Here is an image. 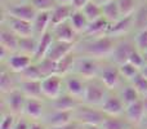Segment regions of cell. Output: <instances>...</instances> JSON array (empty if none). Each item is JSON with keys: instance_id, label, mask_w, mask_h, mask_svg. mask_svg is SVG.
<instances>
[{"instance_id": "484cf974", "label": "cell", "mask_w": 147, "mask_h": 129, "mask_svg": "<svg viewBox=\"0 0 147 129\" xmlns=\"http://www.w3.org/2000/svg\"><path fill=\"white\" fill-rule=\"evenodd\" d=\"M13 74L14 72H12L9 68H3L0 72V91L3 94H8L18 89V80Z\"/></svg>"}, {"instance_id": "30bf717a", "label": "cell", "mask_w": 147, "mask_h": 129, "mask_svg": "<svg viewBox=\"0 0 147 129\" xmlns=\"http://www.w3.org/2000/svg\"><path fill=\"white\" fill-rule=\"evenodd\" d=\"M136 48V44L133 41L128 40V39H120L116 43L114 51H112V54L110 56V61L115 65H121L124 62L129 61V56L133 52V49Z\"/></svg>"}, {"instance_id": "44dd1931", "label": "cell", "mask_w": 147, "mask_h": 129, "mask_svg": "<svg viewBox=\"0 0 147 129\" xmlns=\"http://www.w3.org/2000/svg\"><path fill=\"white\" fill-rule=\"evenodd\" d=\"M54 41V35H53V31L48 30L43 34V35L39 38V44H38V48H36V52L34 54V61L35 62H40L43 58H45L47 53H48L49 48L51 45L53 44Z\"/></svg>"}, {"instance_id": "836d02e7", "label": "cell", "mask_w": 147, "mask_h": 129, "mask_svg": "<svg viewBox=\"0 0 147 129\" xmlns=\"http://www.w3.org/2000/svg\"><path fill=\"white\" fill-rule=\"evenodd\" d=\"M20 76V80H43L45 76L43 75V72L39 68V65L36 62H34L32 65H30L26 70H23L22 72L16 74Z\"/></svg>"}, {"instance_id": "f1b7e54d", "label": "cell", "mask_w": 147, "mask_h": 129, "mask_svg": "<svg viewBox=\"0 0 147 129\" xmlns=\"http://www.w3.org/2000/svg\"><path fill=\"white\" fill-rule=\"evenodd\" d=\"M76 58H78L76 51L71 52V53H69L67 56H65L63 58H61L57 62V74L61 76H66V75H69V74H71Z\"/></svg>"}, {"instance_id": "d4e9b609", "label": "cell", "mask_w": 147, "mask_h": 129, "mask_svg": "<svg viewBox=\"0 0 147 129\" xmlns=\"http://www.w3.org/2000/svg\"><path fill=\"white\" fill-rule=\"evenodd\" d=\"M44 103L40 101V98H27L25 105V112L23 114L32 120H39L44 118Z\"/></svg>"}, {"instance_id": "52a82bcc", "label": "cell", "mask_w": 147, "mask_h": 129, "mask_svg": "<svg viewBox=\"0 0 147 129\" xmlns=\"http://www.w3.org/2000/svg\"><path fill=\"white\" fill-rule=\"evenodd\" d=\"M125 103L121 99L120 94L112 93V91L109 92L106 96L105 101L99 106V109L105 112L106 115H111V116H121L125 112Z\"/></svg>"}, {"instance_id": "7402d4cb", "label": "cell", "mask_w": 147, "mask_h": 129, "mask_svg": "<svg viewBox=\"0 0 147 129\" xmlns=\"http://www.w3.org/2000/svg\"><path fill=\"white\" fill-rule=\"evenodd\" d=\"M18 89L27 98H41V80H18Z\"/></svg>"}, {"instance_id": "6da1fadb", "label": "cell", "mask_w": 147, "mask_h": 129, "mask_svg": "<svg viewBox=\"0 0 147 129\" xmlns=\"http://www.w3.org/2000/svg\"><path fill=\"white\" fill-rule=\"evenodd\" d=\"M121 38H114L110 35H101V36H94V38H86L80 47L76 44V53L81 54V56H89L94 57L98 59L103 58H110L112 54L116 43Z\"/></svg>"}, {"instance_id": "7dc6e473", "label": "cell", "mask_w": 147, "mask_h": 129, "mask_svg": "<svg viewBox=\"0 0 147 129\" xmlns=\"http://www.w3.org/2000/svg\"><path fill=\"white\" fill-rule=\"evenodd\" d=\"M80 125L81 124H79L78 122H71V123H69V124H66V125H62V127H57V128H51V129H79L80 128Z\"/></svg>"}, {"instance_id": "db71d44e", "label": "cell", "mask_w": 147, "mask_h": 129, "mask_svg": "<svg viewBox=\"0 0 147 129\" xmlns=\"http://www.w3.org/2000/svg\"><path fill=\"white\" fill-rule=\"evenodd\" d=\"M141 71H142V74H143V75H145L146 78H147V65H146L145 67H143V68H142V70H141Z\"/></svg>"}, {"instance_id": "ba28073f", "label": "cell", "mask_w": 147, "mask_h": 129, "mask_svg": "<svg viewBox=\"0 0 147 129\" xmlns=\"http://www.w3.org/2000/svg\"><path fill=\"white\" fill-rule=\"evenodd\" d=\"M63 86H65V92H67L69 94H71L75 98L80 99L83 102L84 92H85V86H86L85 79L71 72L69 75L63 76Z\"/></svg>"}, {"instance_id": "8d00e7d4", "label": "cell", "mask_w": 147, "mask_h": 129, "mask_svg": "<svg viewBox=\"0 0 147 129\" xmlns=\"http://www.w3.org/2000/svg\"><path fill=\"white\" fill-rule=\"evenodd\" d=\"M117 67H119L123 79H124L127 83H128V81H132L133 79L136 78V75H138V74L141 72V68H138L137 66L130 63L129 61L124 62V63H121V65H119Z\"/></svg>"}, {"instance_id": "680465c9", "label": "cell", "mask_w": 147, "mask_h": 129, "mask_svg": "<svg viewBox=\"0 0 147 129\" xmlns=\"http://www.w3.org/2000/svg\"><path fill=\"white\" fill-rule=\"evenodd\" d=\"M21 1H28V0H21Z\"/></svg>"}, {"instance_id": "f5cc1de1", "label": "cell", "mask_w": 147, "mask_h": 129, "mask_svg": "<svg viewBox=\"0 0 147 129\" xmlns=\"http://www.w3.org/2000/svg\"><path fill=\"white\" fill-rule=\"evenodd\" d=\"M59 4H71L72 0H57Z\"/></svg>"}, {"instance_id": "5bb4252c", "label": "cell", "mask_w": 147, "mask_h": 129, "mask_svg": "<svg viewBox=\"0 0 147 129\" xmlns=\"http://www.w3.org/2000/svg\"><path fill=\"white\" fill-rule=\"evenodd\" d=\"M76 44L78 43H70V41H61L54 39L53 44L51 45L48 53H47V58L52 59L54 62H58L61 58H63L65 56H67L69 53L75 51Z\"/></svg>"}, {"instance_id": "bcb514c9", "label": "cell", "mask_w": 147, "mask_h": 129, "mask_svg": "<svg viewBox=\"0 0 147 129\" xmlns=\"http://www.w3.org/2000/svg\"><path fill=\"white\" fill-rule=\"evenodd\" d=\"M89 1H90V0H72L71 7L74 8V9H76V10H81Z\"/></svg>"}, {"instance_id": "60d3db41", "label": "cell", "mask_w": 147, "mask_h": 129, "mask_svg": "<svg viewBox=\"0 0 147 129\" xmlns=\"http://www.w3.org/2000/svg\"><path fill=\"white\" fill-rule=\"evenodd\" d=\"M134 44L138 51H141L142 53H146L147 52V28L137 31L134 38Z\"/></svg>"}, {"instance_id": "8992f818", "label": "cell", "mask_w": 147, "mask_h": 129, "mask_svg": "<svg viewBox=\"0 0 147 129\" xmlns=\"http://www.w3.org/2000/svg\"><path fill=\"white\" fill-rule=\"evenodd\" d=\"M98 79L106 85V88L109 91H114V89L119 88L120 84H121V80H124L117 65L112 63V62L110 65L102 66Z\"/></svg>"}, {"instance_id": "d6986e66", "label": "cell", "mask_w": 147, "mask_h": 129, "mask_svg": "<svg viewBox=\"0 0 147 129\" xmlns=\"http://www.w3.org/2000/svg\"><path fill=\"white\" fill-rule=\"evenodd\" d=\"M81 103L83 102L80 99L75 98V97L69 94L67 92H63L57 98L51 99V106L53 110H75Z\"/></svg>"}, {"instance_id": "7c38bea8", "label": "cell", "mask_w": 147, "mask_h": 129, "mask_svg": "<svg viewBox=\"0 0 147 129\" xmlns=\"http://www.w3.org/2000/svg\"><path fill=\"white\" fill-rule=\"evenodd\" d=\"M4 96H7V98H4V102L7 105L8 111L14 115H22L25 112V105L27 97L20 89H16V91L4 94Z\"/></svg>"}, {"instance_id": "7bdbcfd3", "label": "cell", "mask_w": 147, "mask_h": 129, "mask_svg": "<svg viewBox=\"0 0 147 129\" xmlns=\"http://www.w3.org/2000/svg\"><path fill=\"white\" fill-rule=\"evenodd\" d=\"M129 62L142 70V68L146 66L145 54H143L141 51H138L137 48H134V49H133V52L130 53V56H129Z\"/></svg>"}, {"instance_id": "8fae6325", "label": "cell", "mask_w": 147, "mask_h": 129, "mask_svg": "<svg viewBox=\"0 0 147 129\" xmlns=\"http://www.w3.org/2000/svg\"><path fill=\"white\" fill-rule=\"evenodd\" d=\"M38 9L34 7L31 3L28 1H21L18 4H13L10 5L7 9V13L5 14L12 16V17L16 18H21V20L25 21H30V22H34L35 17L38 16Z\"/></svg>"}, {"instance_id": "603a6c76", "label": "cell", "mask_w": 147, "mask_h": 129, "mask_svg": "<svg viewBox=\"0 0 147 129\" xmlns=\"http://www.w3.org/2000/svg\"><path fill=\"white\" fill-rule=\"evenodd\" d=\"M111 23L106 20L105 17H101L96 21H92L89 22L86 30L84 31L83 35L85 38H94V36H101V35H106L107 31L110 28Z\"/></svg>"}, {"instance_id": "5b68a950", "label": "cell", "mask_w": 147, "mask_h": 129, "mask_svg": "<svg viewBox=\"0 0 147 129\" xmlns=\"http://www.w3.org/2000/svg\"><path fill=\"white\" fill-rule=\"evenodd\" d=\"M63 86V76L58 75V74H53V75L45 76L41 80V93L43 97L47 99H54L58 96L63 93L62 91Z\"/></svg>"}, {"instance_id": "9a60e30c", "label": "cell", "mask_w": 147, "mask_h": 129, "mask_svg": "<svg viewBox=\"0 0 147 129\" xmlns=\"http://www.w3.org/2000/svg\"><path fill=\"white\" fill-rule=\"evenodd\" d=\"M125 119L133 125V127H137V125H141L143 122H145L146 118V110L145 106H143L142 98L136 101L134 103H130L125 107Z\"/></svg>"}, {"instance_id": "9f6ffc18", "label": "cell", "mask_w": 147, "mask_h": 129, "mask_svg": "<svg viewBox=\"0 0 147 129\" xmlns=\"http://www.w3.org/2000/svg\"><path fill=\"white\" fill-rule=\"evenodd\" d=\"M143 123H145V125H146V128H147V115H146V118H145V122H143Z\"/></svg>"}, {"instance_id": "e0dca14e", "label": "cell", "mask_w": 147, "mask_h": 129, "mask_svg": "<svg viewBox=\"0 0 147 129\" xmlns=\"http://www.w3.org/2000/svg\"><path fill=\"white\" fill-rule=\"evenodd\" d=\"M4 21L7 22V26L13 30L18 36H31L34 35V26L32 22L25 21L21 18H16L12 16L4 14Z\"/></svg>"}, {"instance_id": "11a10c76", "label": "cell", "mask_w": 147, "mask_h": 129, "mask_svg": "<svg viewBox=\"0 0 147 129\" xmlns=\"http://www.w3.org/2000/svg\"><path fill=\"white\" fill-rule=\"evenodd\" d=\"M143 54H145V61H146V65H147V52L146 53H143Z\"/></svg>"}, {"instance_id": "4dcf8cb0", "label": "cell", "mask_w": 147, "mask_h": 129, "mask_svg": "<svg viewBox=\"0 0 147 129\" xmlns=\"http://www.w3.org/2000/svg\"><path fill=\"white\" fill-rule=\"evenodd\" d=\"M101 127L103 129H130L133 127L127 119H123L121 116H111L106 115L102 122Z\"/></svg>"}, {"instance_id": "277c9868", "label": "cell", "mask_w": 147, "mask_h": 129, "mask_svg": "<svg viewBox=\"0 0 147 129\" xmlns=\"http://www.w3.org/2000/svg\"><path fill=\"white\" fill-rule=\"evenodd\" d=\"M109 92L110 91L106 88V85L98 78L92 79V80H86L85 92H84V97H83V103L99 107L102 105V102L105 101L106 96L109 94Z\"/></svg>"}, {"instance_id": "f6af8a7d", "label": "cell", "mask_w": 147, "mask_h": 129, "mask_svg": "<svg viewBox=\"0 0 147 129\" xmlns=\"http://www.w3.org/2000/svg\"><path fill=\"white\" fill-rule=\"evenodd\" d=\"M14 129H30V123L25 118H20V119H17Z\"/></svg>"}, {"instance_id": "7a4b0ae2", "label": "cell", "mask_w": 147, "mask_h": 129, "mask_svg": "<svg viewBox=\"0 0 147 129\" xmlns=\"http://www.w3.org/2000/svg\"><path fill=\"white\" fill-rule=\"evenodd\" d=\"M101 59L94 58V57L89 56H81L78 54V58L74 65L72 72L76 75L84 78L85 80H92V79H97L101 72Z\"/></svg>"}, {"instance_id": "f35d334b", "label": "cell", "mask_w": 147, "mask_h": 129, "mask_svg": "<svg viewBox=\"0 0 147 129\" xmlns=\"http://www.w3.org/2000/svg\"><path fill=\"white\" fill-rule=\"evenodd\" d=\"M39 65V68L40 71L43 72L44 76H49V75H53V74H57V62L52 61L49 58H43L40 62H36Z\"/></svg>"}, {"instance_id": "c3c4849f", "label": "cell", "mask_w": 147, "mask_h": 129, "mask_svg": "<svg viewBox=\"0 0 147 129\" xmlns=\"http://www.w3.org/2000/svg\"><path fill=\"white\" fill-rule=\"evenodd\" d=\"M47 125L44 123H39L36 120H34L32 123H30V129H47Z\"/></svg>"}, {"instance_id": "4316f807", "label": "cell", "mask_w": 147, "mask_h": 129, "mask_svg": "<svg viewBox=\"0 0 147 129\" xmlns=\"http://www.w3.org/2000/svg\"><path fill=\"white\" fill-rule=\"evenodd\" d=\"M34 26V35L40 38L45 31L49 30V26H51V12L49 10H43V12H39L38 16L35 17L32 22Z\"/></svg>"}, {"instance_id": "ffe728a7", "label": "cell", "mask_w": 147, "mask_h": 129, "mask_svg": "<svg viewBox=\"0 0 147 129\" xmlns=\"http://www.w3.org/2000/svg\"><path fill=\"white\" fill-rule=\"evenodd\" d=\"M18 44H20V36L7 25H4L0 30V45L5 47L12 53H16L18 52Z\"/></svg>"}, {"instance_id": "d6a6232c", "label": "cell", "mask_w": 147, "mask_h": 129, "mask_svg": "<svg viewBox=\"0 0 147 129\" xmlns=\"http://www.w3.org/2000/svg\"><path fill=\"white\" fill-rule=\"evenodd\" d=\"M102 12H103V17L110 23H114L121 18V13H120L117 0H112V1L103 4L102 5Z\"/></svg>"}, {"instance_id": "cb8c5ba5", "label": "cell", "mask_w": 147, "mask_h": 129, "mask_svg": "<svg viewBox=\"0 0 147 129\" xmlns=\"http://www.w3.org/2000/svg\"><path fill=\"white\" fill-rule=\"evenodd\" d=\"M72 10L74 8L71 4H58L53 10H51V26L54 27L59 23L69 21Z\"/></svg>"}, {"instance_id": "f546056e", "label": "cell", "mask_w": 147, "mask_h": 129, "mask_svg": "<svg viewBox=\"0 0 147 129\" xmlns=\"http://www.w3.org/2000/svg\"><path fill=\"white\" fill-rule=\"evenodd\" d=\"M39 44V38L35 35L31 36H20V44H18V52L25 54H30L34 57Z\"/></svg>"}, {"instance_id": "ab89813d", "label": "cell", "mask_w": 147, "mask_h": 129, "mask_svg": "<svg viewBox=\"0 0 147 129\" xmlns=\"http://www.w3.org/2000/svg\"><path fill=\"white\" fill-rule=\"evenodd\" d=\"M28 3H31L38 9V12H43V10L51 12L59 4L57 0H28Z\"/></svg>"}, {"instance_id": "2e32d148", "label": "cell", "mask_w": 147, "mask_h": 129, "mask_svg": "<svg viewBox=\"0 0 147 129\" xmlns=\"http://www.w3.org/2000/svg\"><path fill=\"white\" fill-rule=\"evenodd\" d=\"M132 28H134V14L125 16L116 22L111 23L107 31V35L114 36V38H123L127 34H129Z\"/></svg>"}, {"instance_id": "91938a15", "label": "cell", "mask_w": 147, "mask_h": 129, "mask_svg": "<svg viewBox=\"0 0 147 129\" xmlns=\"http://www.w3.org/2000/svg\"><path fill=\"white\" fill-rule=\"evenodd\" d=\"M146 129H147V128H146Z\"/></svg>"}, {"instance_id": "1f68e13d", "label": "cell", "mask_w": 147, "mask_h": 129, "mask_svg": "<svg viewBox=\"0 0 147 129\" xmlns=\"http://www.w3.org/2000/svg\"><path fill=\"white\" fill-rule=\"evenodd\" d=\"M119 94H120V97H121V99L124 101L125 106H128V105H130V103H134L136 101L141 99L140 92L136 89V86L133 85L130 81H128V84L121 86V91H120Z\"/></svg>"}, {"instance_id": "681fc988", "label": "cell", "mask_w": 147, "mask_h": 129, "mask_svg": "<svg viewBox=\"0 0 147 129\" xmlns=\"http://www.w3.org/2000/svg\"><path fill=\"white\" fill-rule=\"evenodd\" d=\"M85 129H103L101 125H84Z\"/></svg>"}, {"instance_id": "83f0119b", "label": "cell", "mask_w": 147, "mask_h": 129, "mask_svg": "<svg viewBox=\"0 0 147 129\" xmlns=\"http://www.w3.org/2000/svg\"><path fill=\"white\" fill-rule=\"evenodd\" d=\"M69 21H70V23H71V26L74 27V30H75L79 35H80V34L83 35L84 31L86 30V27H88V25H89V20L86 18V16L84 14L83 10L74 9Z\"/></svg>"}, {"instance_id": "3957f363", "label": "cell", "mask_w": 147, "mask_h": 129, "mask_svg": "<svg viewBox=\"0 0 147 129\" xmlns=\"http://www.w3.org/2000/svg\"><path fill=\"white\" fill-rule=\"evenodd\" d=\"M105 116L106 114L101 109L85 103H81L74 110V120L81 125H101Z\"/></svg>"}, {"instance_id": "6f0895ef", "label": "cell", "mask_w": 147, "mask_h": 129, "mask_svg": "<svg viewBox=\"0 0 147 129\" xmlns=\"http://www.w3.org/2000/svg\"><path fill=\"white\" fill-rule=\"evenodd\" d=\"M79 129H85V128H84V125H80V128Z\"/></svg>"}, {"instance_id": "816d5d0a", "label": "cell", "mask_w": 147, "mask_h": 129, "mask_svg": "<svg viewBox=\"0 0 147 129\" xmlns=\"http://www.w3.org/2000/svg\"><path fill=\"white\" fill-rule=\"evenodd\" d=\"M96 3H98L99 5H103V4H106V3H110V1H112V0H94Z\"/></svg>"}, {"instance_id": "ac0fdd59", "label": "cell", "mask_w": 147, "mask_h": 129, "mask_svg": "<svg viewBox=\"0 0 147 129\" xmlns=\"http://www.w3.org/2000/svg\"><path fill=\"white\" fill-rule=\"evenodd\" d=\"M52 31H53L56 40L70 41V43H78L79 41V34L74 30L70 21H66V22L59 23V25L52 27Z\"/></svg>"}, {"instance_id": "ee69618b", "label": "cell", "mask_w": 147, "mask_h": 129, "mask_svg": "<svg viewBox=\"0 0 147 129\" xmlns=\"http://www.w3.org/2000/svg\"><path fill=\"white\" fill-rule=\"evenodd\" d=\"M17 115L12 114V112L8 111L7 114H3L1 118V123H0V129H14V125L17 123V119H16Z\"/></svg>"}, {"instance_id": "9c48e42d", "label": "cell", "mask_w": 147, "mask_h": 129, "mask_svg": "<svg viewBox=\"0 0 147 129\" xmlns=\"http://www.w3.org/2000/svg\"><path fill=\"white\" fill-rule=\"evenodd\" d=\"M71 122H74V110H52L43 118V123L49 129L62 127Z\"/></svg>"}, {"instance_id": "74e56055", "label": "cell", "mask_w": 147, "mask_h": 129, "mask_svg": "<svg viewBox=\"0 0 147 129\" xmlns=\"http://www.w3.org/2000/svg\"><path fill=\"white\" fill-rule=\"evenodd\" d=\"M121 17L134 14L137 8L140 7V0H117Z\"/></svg>"}, {"instance_id": "e575fe53", "label": "cell", "mask_w": 147, "mask_h": 129, "mask_svg": "<svg viewBox=\"0 0 147 129\" xmlns=\"http://www.w3.org/2000/svg\"><path fill=\"white\" fill-rule=\"evenodd\" d=\"M84 12V14L86 16V18L89 20V22L96 21L98 18L103 17V12H102V5H99L98 3H96L94 0H90L85 7L81 9Z\"/></svg>"}, {"instance_id": "b9f144b4", "label": "cell", "mask_w": 147, "mask_h": 129, "mask_svg": "<svg viewBox=\"0 0 147 129\" xmlns=\"http://www.w3.org/2000/svg\"><path fill=\"white\" fill-rule=\"evenodd\" d=\"M130 83H132L133 85L136 86V89L140 92L141 97L147 94V78L142 74V71H141L138 75H136V78L133 79Z\"/></svg>"}, {"instance_id": "4fadbf2b", "label": "cell", "mask_w": 147, "mask_h": 129, "mask_svg": "<svg viewBox=\"0 0 147 129\" xmlns=\"http://www.w3.org/2000/svg\"><path fill=\"white\" fill-rule=\"evenodd\" d=\"M34 62L35 61H34L32 56L21 53V52H16V53H12L8 57L5 63H7L8 68H9L12 72L20 74V72H22L23 70H26L30 65H32Z\"/></svg>"}, {"instance_id": "f907efd6", "label": "cell", "mask_w": 147, "mask_h": 129, "mask_svg": "<svg viewBox=\"0 0 147 129\" xmlns=\"http://www.w3.org/2000/svg\"><path fill=\"white\" fill-rule=\"evenodd\" d=\"M142 98V102H143V106H145V110H146V114H147V94L141 97Z\"/></svg>"}, {"instance_id": "d590c367", "label": "cell", "mask_w": 147, "mask_h": 129, "mask_svg": "<svg viewBox=\"0 0 147 129\" xmlns=\"http://www.w3.org/2000/svg\"><path fill=\"white\" fill-rule=\"evenodd\" d=\"M134 28L137 31L147 28V3L140 4L134 12Z\"/></svg>"}]
</instances>
